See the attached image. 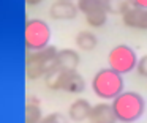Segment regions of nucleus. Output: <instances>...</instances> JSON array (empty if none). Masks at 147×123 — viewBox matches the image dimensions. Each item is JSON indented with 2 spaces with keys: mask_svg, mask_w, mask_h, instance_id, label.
I'll use <instances>...</instances> for the list:
<instances>
[{
  "mask_svg": "<svg viewBox=\"0 0 147 123\" xmlns=\"http://www.w3.org/2000/svg\"><path fill=\"white\" fill-rule=\"evenodd\" d=\"M112 109L117 117V122L133 123L142 117L144 109H146V101L142 95H139L138 91L123 90L112 99Z\"/></svg>",
  "mask_w": 147,
  "mask_h": 123,
  "instance_id": "1",
  "label": "nucleus"
},
{
  "mask_svg": "<svg viewBox=\"0 0 147 123\" xmlns=\"http://www.w3.org/2000/svg\"><path fill=\"white\" fill-rule=\"evenodd\" d=\"M57 65V49L46 46L40 50H27L26 55V76L29 81H38L45 77Z\"/></svg>",
  "mask_w": 147,
  "mask_h": 123,
  "instance_id": "2",
  "label": "nucleus"
},
{
  "mask_svg": "<svg viewBox=\"0 0 147 123\" xmlns=\"http://www.w3.org/2000/svg\"><path fill=\"white\" fill-rule=\"evenodd\" d=\"M92 90L100 99H114L123 91V77L111 68H101L92 77Z\"/></svg>",
  "mask_w": 147,
  "mask_h": 123,
  "instance_id": "3",
  "label": "nucleus"
},
{
  "mask_svg": "<svg viewBox=\"0 0 147 123\" xmlns=\"http://www.w3.org/2000/svg\"><path fill=\"white\" fill-rule=\"evenodd\" d=\"M51 28L48 22L38 17L27 19L24 25V46L27 50H40L49 46Z\"/></svg>",
  "mask_w": 147,
  "mask_h": 123,
  "instance_id": "4",
  "label": "nucleus"
},
{
  "mask_svg": "<svg viewBox=\"0 0 147 123\" xmlns=\"http://www.w3.org/2000/svg\"><path fill=\"white\" fill-rule=\"evenodd\" d=\"M108 63L109 68L117 71L119 74H128L136 68L138 57L136 52L127 44H119V46L112 47L108 54Z\"/></svg>",
  "mask_w": 147,
  "mask_h": 123,
  "instance_id": "5",
  "label": "nucleus"
},
{
  "mask_svg": "<svg viewBox=\"0 0 147 123\" xmlns=\"http://www.w3.org/2000/svg\"><path fill=\"white\" fill-rule=\"evenodd\" d=\"M79 13L86 16V22L93 28H100L108 21V13L103 5V0H78Z\"/></svg>",
  "mask_w": 147,
  "mask_h": 123,
  "instance_id": "6",
  "label": "nucleus"
},
{
  "mask_svg": "<svg viewBox=\"0 0 147 123\" xmlns=\"http://www.w3.org/2000/svg\"><path fill=\"white\" fill-rule=\"evenodd\" d=\"M122 22L128 28L147 30V8L134 6L131 0H127L125 9L122 13Z\"/></svg>",
  "mask_w": 147,
  "mask_h": 123,
  "instance_id": "7",
  "label": "nucleus"
},
{
  "mask_svg": "<svg viewBox=\"0 0 147 123\" xmlns=\"http://www.w3.org/2000/svg\"><path fill=\"white\" fill-rule=\"evenodd\" d=\"M78 13L79 9L71 0H55L49 8V16L54 21H73Z\"/></svg>",
  "mask_w": 147,
  "mask_h": 123,
  "instance_id": "8",
  "label": "nucleus"
},
{
  "mask_svg": "<svg viewBox=\"0 0 147 123\" xmlns=\"http://www.w3.org/2000/svg\"><path fill=\"white\" fill-rule=\"evenodd\" d=\"M84 88H86V82L76 69H73V71H65L63 69L60 81V90L68 91V93H82Z\"/></svg>",
  "mask_w": 147,
  "mask_h": 123,
  "instance_id": "9",
  "label": "nucleus"
},
{
  "mask_svg": "<svg viewBox=\"0 0 147 123\" xmlns=\"http://www.w3.org/2000/svg\"><path fill=\"white\" fill-rule=\"evenodd\" d=\"M89 120H90V123H115L117 122V117L114 114L112 104L98 103L95 106H92Z\"/></svg>",
  "mask_w": 147,
  "mask_h": 123,
  "instance_id": "10",
  "label": "nucleus"
},
{
  "mask_svg": "<svg viewBox=\"0 0 147 123\" xmlns=\"http://www.w3.org/2000/svg\"><path fill=\"white\" fill-rule=\"evenodd\" d=\"M92 106L87 99L79 98V99L73 101L71 106L68 107V118L73 120V122H84V120L89 118Z\"/></svg>",
  "mask_w": 147,
  "mask_h": 123,
  "instance_id": "11",
  "label": "nucleus"
},
{
  "mask_svg": "<svg viewBox=\"0 0 147 123\" xmlns=\"http://www.w3.org/2000/svg\"><path fill=\"white\" fill-rule=\"evenodd\" d=\"M81 62V57L76 50L73 49H62V50H57V66L65 71H73V69L78 68Z\"/></svg>",
  "mask_w": 147,
  "mask_h": 123,
  "instance_id": "12",
  "label": "nucleus"
},
{
  "mask_svg": "<svg viewBox=\"0 0 147 123\" xmlns=\"http://www.w3.org/2000/svg\"><path fill=\"white\" fill-rule=\"evenodd\" d=\"M43 118L40 99L35 96H27L26 110H24V122L26 123H40Z\"/></svg>",
  "mask_w": 147,
  "mask_h": 123,
  "instance_id": "13",
  "label": "nucleus"
},
{
  "mask_svg": "<svg viewBox=\"0 0 147 123\" xmlns=\"http://www.w3.org/2000/svg\"><path fill=\"white\" fill-rule=\"evenodd\" d=\"M98 44V40H96L95 33L89 30H81L79 33L76 35V46L79 47L81 50H86V52H90L93 50Z\"/></svg>",
  "mask_w": 147,
  "mask_h": 123,
  "instance_id": "14",
  "label": "nucleus"
},
{
  "mask_svg": "<svg viewBox=\"0 0 147 123\" xmlns=\"http://www.w3.org/2000/svg\"><path fill=\"white\" fill-rule=\"evenodd\" d=\"M103 5L108 14H122L127 5V0H103Z\"/></svg>",
  "mask_w": 147,
  "mask_h": 123,
  "instance_id": "15",
  "label": "nucleus"
},
{
  "mask_svg": "<svg viewBox=\"0 0 147 123\" xmlns=\"http://www.w3.org/2000/svg\"><path fill=\"white\" fill-rule=\"evenodd\" d=\"M40 123H68V118L65 115H62V114H59V112H52V114H49V115L43 117Z\"/></svg>",
  "mask_w": 147,
  "mask_h": 123,
  "instance_id": "16",
  "label": "nucleus"
},
{
  "mask_svg": "<svg viewBox=\"0 0 147 123\" xmlns=\"http://www.w3.org/2000/svg\"><path fill=\"white\" fill-rule=\"evenodd\" d=\"M134 69L138 71V74H139L141 77H147V55H142L139 60H138L136 68Z\"/></svg>",
  "mask_w": 147,
  "mask_h": 123,
  "instance_id": "17",
  "label": "nucleus"
},
{
  "mask_svg": "<svg viewBox=\"0 0 147 123\" xmlns=\"http://www.w3.org/2000/svg\"><path fill=\"white\" fill-rule=\"evenodd\" d=\"M134 6H139V8H147V0H131Z\"/></svg>",
  "mask_w": 147,
  "mask_h": 123,
  "instance_id": "18",
  "label": "nucleus"
},
{
  "mask_svg": "<svg viewBox=\"0 0 147 123\" xmlns=\"http://www.w3.org/2000/svg\"><path fill=\"white\" fill-rule=\"evenodd\" d=\"M26 3L29 6H36V5H40V3H43V0H26Z\"/></svg>",
  "mask_w": 147,
  "mask_h": 123,
  "instance_id": "19",
  "label": "nucleus"
}]
</instances>
